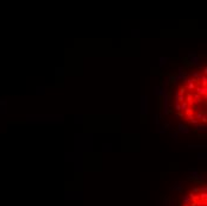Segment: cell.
<instances>
[{"instance_id":"8fae6325","label":"cell","mask_w":207,"mask_h":206,"mask_svg":"<svg viewBox=\"0 0 207 206\" xmlns=\"http://www.w3.org/2000/svg\"><path fill=\"white\" fill-rule=\"evenodd\" d=\"M187 107H188V104H187L186 101H182V102H180V109H181V111H182V110L184 111V110H186Z\"/></svg>"},{"instance_id":"8992f818","label":"cell","mask_w":207,"mask_h":206,"mask_svg":"<svg viewBox=\"0 0 207 206\" xmlns=\"http://www.w3.org/2000/svg\"><path fill=\"white\" fill-rule=\"evenodd\" d=\"M196 91H198L196 94H199V95L203 96V99H206V94H207V89H206V87L199 86V87H196Z\"/></svg>"},{"instance_id":"2e32d148","label":"cell","mask_w":207,"mask_h":206,"mask_svg":"<svg viewBox=\"0 0 207 206\" xmlns=\"http://www.w3.org/2000/svg\"><path fill=\"white\" fill-rule=\"evenodd\" d=\"M175 110H176L177 112H181V109H180V102H176V101H175Z\"/></svg>"},{"instance_id":"ac0fdd59","label":"cell","mask_w":207,"mask_h":206,"mask_svg":"<svg viewBox=\"0 0 207 206\" xmlns=\"http://www.w3.org/2000/svg\"><path fill=\"white\" fill-rule=\"evenodd\" d=\"M189 122H190L192 124H195V125H198V124H199V120H198V119H195V117H194L193 119H190Z\"/></svg>"},{"instance_id":"30bf717a","label":"cell","mask_w":207,"mask_h":206,"mask_svg":"<svg viewBox=\"0 0 207 206\" xmlns=\"http://www.w3.org/2000/svg\"><path fill=\"white\" fill-rule=\"evenodd\" d=\"M189 174H190L193 177H196V176L199 175V170H196V169H189Z\"/></svg>"},{"instance_id":"3957f363","label":"cell","mask_w":207,"mask_h":206,"mask_svg":"<svg viewBox=\"0 0 207 206\" xmlns=\"http://www.w3.org/2000/svg\"><path fill=\"white\" fill-rule=\"evenodd\" d=\"M167 88L165 87H161V86H155L154 88V94L157 96H163L164 94H167Z\"/></svg>"},{"instance_id":"5b68a950","label":"cell","mask_w":207,"mask_h":206,"mask_svg":"<svg viewBox=\"0 0 207 206\" xmlns=\"http://www.w3.org/2000/svg\"><path fill=\"white\" fill-rule=\"evenodd\" d=\"M177 134H189L190 132V129H188L187 126H184L182 123H179L177 124V130H176Z\"/></svg>"},{"instance_id":"6da1fadb","label":"cell","mask_w":207,"mask_h":206,"mask_svg":"<svg viewBox=\"0 0 207 206\" xmlns=\"http://www.w3.org/2000/svg\"><path fill=\"white\" fill-rule=\"evenodd\" d=\"M187 57L189 58V61H190V63L192 64H195V66H198V67H200V66H202L201 64V58L194 53V51H190V53H188V55H187Z\"/></svg>"},{"instance_id":"277c9868","label":"cell","mask_w":207,"mask_h":206,"mask_svg":"<svg viewBox=\"0 0 207 206\" xmlns=\"http://www.w3.org/2000/svg\"><path fill=\"white\" fill-rule=\"evenodd\" d=\"M148 98L146 96H142V101H141V106H142V115H146L148 113Z\"/></svg>"},{"instance_id":"7a4b0ae2","label":"cell","mask_w":207,"mask_h":206,"mask_svg":"<svg viewBox=\"0 0 207 206\" xmlns=\"http://www.w3.org/2000/svg\"><path fill=\"white\" fill-rule=\"evenodd\" d=\"M163 105H162V111H163V115L167 116L169 113V106H170V99H169V95L168 93L164 94L163 96Z\"/></svg>"},{"instance_id":"5bb4252c","label":"cell","mask_w":207,"mask_h":206,"mask_svg":"<svg viewBox=\"0 0 207 206\" xmlns=\"http://www.w3.org/2000/svg\"><path fill=\"white\" fill-rule=\"evenodd\" d=\"M203 113H205V112H202V111H199V112H198V115H196V118H195V119H198V120L200 122V119L202 118Z\"/></svg>"},{"instance_id":"52a82bcc","label":"cell","mask_w":207,"mask_h":206,"mask_svg":"<svg viewBox=\"0 0 207 206\" xmlns=\"http://www.w3.org/2000/svg\"><path fill=\"white\" fill-rule=\"evenodd\" d=\"M206 130H207L206 124H198L196 125V131H199V132H206Z\"/></svg>"},{"instance_id":"e0dca14e","label":"cell","mask_w":207,"mask_h":206,"mask_svg":"<svg viewBox=\"0 0 207 206\" xmlns=\"http://www.w3.org/2000/svg\"><path fill=\"white\" fill-rule=\"evenodd\" d=\"M155 123H156L157 126L160 125V117H158V115H155Z\"/></svg>"},{"instance_id":"9c48e42d","label":"cell","mask_w":207,"mask_h":206,"mask_svg":"<svg viewBox=\"0 0 207 206\" xmlns=\"http://www.w3.org/2000/svg\"><path fill=\"white\" fill-rule=\"evenodd\" d=\"M168 60H169V57H160V67H162L163 64H165Z\"/></svg>"},{"instance_id":"d6986e66","label":"cell","mask_w":207,"mask_h":206,"mask_svg":"<svg viewBox=\"0 0 207 206\" xmlns=\"http://www.w3.org/2000/svg\"><path fill=\"white\" fill-rule=\"evenodd\" d=\"M177 136H179V134L176 131L174 134H171V138H174V141H177Z\"/></svg>"},{"instance_id":"9a60e30c","label":"cell","mask_w":207,"mask_h":206,"mask_svg":"<svg viewBox=\"0 0 207 206\" xmlns=\"http://www.w3.org/2000/svg\"><path fill=\"white\" fill-rule=\"evenodd\" d=\"M179 93H180L181 95H184V93H186V88H184V86H181V87H180Z\"/></svg>"},{"instance_id":"ba28073f","label":"cell","mask_w":207,"mask_h":206,"mask_svg":"<svg viewBox=\"0 0 207 206\" xmlns=\"http://www.w3.org/2000/svg\"><path fill=\"white\" fill-rule=\"evenodd\" d=\"M169 83H170V75H168V76L162 81V87H165V88H167Z\"/></svg>"},{"instance_id":"7c38bea8","label":"cell","mask_w":207,"mask_h":206,"mask_svg":"<svg viewBox=\"0 0 207 206\" xmlns=\"http://www.w3.org/2000/svg\"><path fill=\"white\" fill-rule=\"evenodd\" d=\"M198 157H199L200 160H206V158H207V154H206V153H199V154H198Z\"/></svg>"},{"instance_id":"4fadbf2b","label":"cell","mask_w":207,"mask_h":206,"mask_svg":"<svg viewBox=\"0 0 207 206\" xmlns=\"http://www.w3.org/2000/svg\"><path fill=\"white\" fill-rule=\"evenodd\" d=\"M156 131H157V134H164V132H165L167 130H165V129H164L163 126H160V125H158V126H157V130H156Z\"/></svg>"}]
</instances>
